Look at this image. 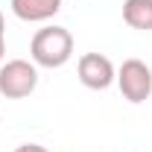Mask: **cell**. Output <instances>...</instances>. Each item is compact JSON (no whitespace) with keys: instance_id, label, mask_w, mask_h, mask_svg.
<instances>
[{"instance_id":"1","label":"cell","mask_w":152,"mask_h":152,"mask_svg":"<svg viewBox=\"0 0 152 152\" xmlns=\"http://www.w3.org/2000/svg\"><path fill=\"white\" fill-rule=\"evenodd\" d=\"M29 56L38 67H61L67 64L73 56V35L64 29V26H44L38 29L32 41H29Z\"/></svg>"},{"instance_id":"2","label":"cell","mask_w":152,"mask_h":152,"mask_svg":"<svg viewBox=\"0 0 152 152\" xmlns=\"http://www.w3.org/2000/svg\"><path fill=\"white\" fill-rule=\"evenodd\" d=\"M38 88V64L26 58H12L0 64V94L6 99H23Z\"/></svg>"},{"instance_id":"3","label":"cell","mask_w":152,"mask_h":152,"mask_svg":"<svg viewBox=\"0 0 152 152\" xmlns=\"http://www.w3.org/2000/svg\"><path fill=\"white\" fill-rule=\"evenodd\" d=\"M117 85H120V94L126 96L129 102H143L152 94V70L146 61L140 58H126L117 70Z\"/></svg>"},{"instance_id":"4","label":"cell","mask_w":152,"mask_h":152,"mask_svg":"<svg viewBox=\"0 0 152 152\" xmlns=\"http://www.w3.org/2000/svg\"><path fill=\"white\" fill-rule=\"evenodd\" d=\"M76 73L79 82L91 91H105L111 82H117V70H114L111 58L102 56V53H85L76 61Z\"/></svg>"},{"instance_id":"5","label":"cell","mask_w":152,"mask_h":152,"mask_svg":"<svg viewBox=\"0 0 152 152\" xmlns=\"http://www.w3.org/2000/svg\"><path fill=\"white\" fill-rule=\"evenodd\" d=\"M61 0H12V12L26 23H41L58 15Z\"/></svg>"},{"instance_id":"6","label":"cell","mask_w":152,"mask_h":152,"mask_svg":"<svg viewBox=\"0 0 152 152\" xmlns=\"http://www.w3.org/2000/svg\"><path fill=\"white\" fill-rule=\"evenodd\" d=\"M123 20L132 29L149 32L152 29V0H126L123 3Z\"/></svg>"},{"instance_id":"7","label":"cell","mask_w":152,"mask_h":152,"mask_svg":"<svg viewBox=\"0 0 152 152\" xmlns=\"http://www.w3.org/2000/svg\"><path fill=\"white\" fill-rule=\"evenodd\" d=\"M15 152H50V149H44L41 143H20Z\"/></svg>"},{"instance_id":"8","label":"cell","mask_w":152,"mask_h":152,"mask_svg":"<svg viewBox=\"0 0 152 152\" xmlns=\"http://www.w3.org/2000/svg\"><path fill=\"white\" fill-rule=\"evenodd\" d=\"M3 56H6V35H3V29H0V64H3Z\"/></svg>"},{"instance_id":"9","label":"cell","mask_w":152,"mask_h":152,"mask_svg":"<svg viewBox=\"0 0 152 152\" xmlns=\"http://www.w3.org/2000/svg\"><path fill=\"white\" fill-rule=\"evenodd\" d=\"M0 29H3V15H0Z\"/></svg>"}]
</instances>
